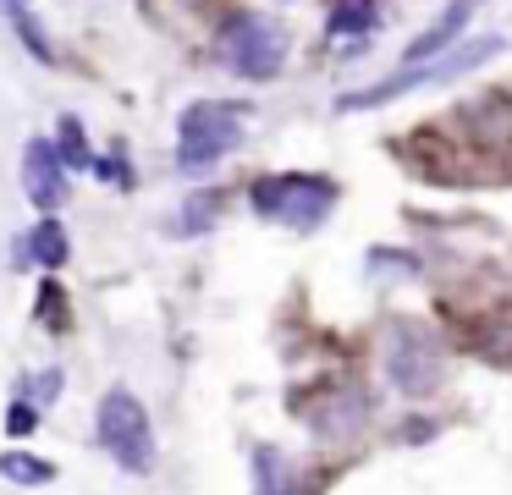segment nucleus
Listing matches in <instances>:
<instances>
[{
    "label": "nucleus",
    "instance_id": "nucleus-13",
    "mask_svg": "<svg viewBox=\"0 0 512 495\" xmlns=\"http://www.w3.org/2000/svg\"><path fill=\"white\" fill-rule=\"evenodd\" d=\"M61 160H67V165H94L89 160V143H83V127H78V121H61Z\"/></svg>",
    "mask_w": 512,
    "mask_h": 495
},
{
    "label": "nucleus",
    "instance_id": "nucleus-8",
    "mask_svg": "<svg viewBox=\"0 0 512 495\" xmlns=\"http://www.w3.org/2000/svg\"><path fill=\"white\" fill-rule=\"evenodd\" d=\"M474 11H479V0H452V6H446L441 17H435L430 28L408 44L402 66H419V61H435V55L457 50V44H463V33H468V22H474Z\"/></svg>",
    "mask_w": 512,
    "mask_h": 495
},
{
    "label": "nucleus",
    "instance_id": "nucleus-6",
    "mask_svg": "<svg viewBox=\"0 0 512 495\" xmlns=\"http://www.w3.org/2000/svg\"><path fill=\"white\" fill-rule=\"evenodd\" d=\"M386 374L397 380V391L430 396L435 385H441V347H435L419 325H397L386 341Z\"/></svg>",
    "mask_w": 512,
    "mask_h": 495
},
{
    "label": "nucleus",
    "instance_id": "nucleus-5",
    "mask_svg": "<svg viewBox=\"0 0 512 495\" xmlns=\"http://www.w3.org/2000/svg\"><path fill=\"white\" fill-rule=\"evenodd\" d=\"M100 446L122 462L127 473H149L155 468V429H149V413L133 391H105L100 402Z\"/></svg>",
    "mask_w": 512,
    "mask_h": 495
},
{
    "label": "nucleus",
    "instance_id": "nucleus-3",
    "mask_svg": "<svg viewBox=\"0 0 512 495\" xmlns=\"http://www.w3.org/2000/svg\"><path fill=\"white\" fill-rule=\"evenodd\" d=\"M254 209L265 220H276V226L314 231L336 209V182L331 176H303V171L265 176V182H254Z\"/></svg>",
    "mask_w": 512,
    "mask_h": 495
},
{
    "label": "nucleus",
    "instance_id": "nucleus-4",
    "mask_svg": "<svg viewBox=\"0 0 512 495\" xmlns=\"http://www.w3.org/2000/svg\"><path fill=\"white\" fill-rule=\"evenodd\" d=\"M221 61L248 83H265L287 66V33H281V22L259 17V11H237L221 28Z\"/></svg>",
    "mask_w": 512,
    "mask_h": 495
},
{
    "label": "nucleus",
    "instance_id": "nucleus-7",
    "mask_svg": "<svg viewBox=\"0 0 512 495\" xmlns=\"http://www.w3.org/2000/svg\"><path fill=\"white\" fill-rule=\"evenodd\" d=\"M23 182H28V198H34L39 209H56L61 198H67V160H61L56 143L34 138L23 154Z\"/></svg>",
    "mask_w": 512,
    "mask_h": 495
},
{
    "label": "nucleus",
    "instance_id": "nucleus-12",
    "mask_svg": "<svg viewBox=\"0 0 512 495\" xmlns=\"http://www.w3.org/2000/svg\"><path fill=\"white\" fill-rule=\"evenodd\" d=\"M0 473H6V479H17V484H45L50 473V462H39V457H23V451H6V457H0Z\"/></svg>",
    "mask_w": 512,
    "mask_h": 495
},
{
    "label": "nucleus",
    "instance_id": "nucleus-2",
    "mask_svg": "<svg viewBox=\"0 0 512 495\" xmlns=\"http://www.w3.org/2000/svg\"><path fill=\"white\" fill-rule=\"evenodd\" d=\"M237 143H243V105L199 99V105L182 110V121H177V165L182 171H210Z\"/></svg>",
    "mask_w": 512,
    "mask_h": 495
},
{
    "label": "nucleus",
    "instance_id": "nucleus-14",
    "mask_svg": "<svg viewBox=\"0 0 512 495\" xmlns=\"http://www.w3.org/2000/svg\"><path fill=\"white\" fill-rule=\"evenodd\" d=\"M6 429H12V435H28V429H39V407L17 402L12 413H6Z\"/></svg>",
    "mask_w": 512,
    "mask_h": 495
},
{
    "label": "nucleus",
    "instance_id": "nucleus-9",
    "mask_svg": "<svg viewBox=\"0 0 512 495\" xmlns=\"http://www.w3.org/2000/svg\"><path fill=\"white\" fill-rule=\"evenodd\" d=\"M254 495H298V473L281 451L254 446Z\"/></svg>",
    "mask_w": 512,
    "mask_h": 495
},
{
    "label": "nucleus",
    "instance_id": "nucleus-11",
    "mask_svg": "<svg viewBox=\"0 0 512 495\" xmlns=\"http://www.w3.org/2000/svg\"><path fill=\"white\" fill-rule=\"evenodd\" d=\"M28 253H34L45 270H61V264H67V231H61L56 220H39L34 237H28Z\"/></svg>",
    "mask_w": 512,
    "mask_h": 495
},
{
    "label": "nucleus",
    "instance_id": "nucleus-1",
    "mask_svg": "<svg viewBox=\"0 0 512 495\" xmlns=\"http://www.w3.org/2000/svg\"><path fill=\"white\" fill-rule=\"evenodd\" d=\"M501 50V39H463L457 50L435 55V61H419V66H402V72H391L386 83L375 88H358V94H342V110H369V105H391V99L413 94V88H435V83H452V77L474 72V66H485L490 55Z\"/></svg>",
    "mask_w": 512,
    "mask_h": 495
},
{
    "label": "nucleus",
    "instance_id": "nucleus-10",
    "mask_svg": "<svg viewBox=\"0 0 512 495\" xmlns=\"http://www.w3.org/2000/svg\"><path fill=\"white\" fill-rule=\"evenodd\" d=\"M375 0H336L331 22H325V33L331 39H364V33H375Z\"/></svg>",
    "mask_w": 512,
    "mask_h": 495
}]
</instances>
